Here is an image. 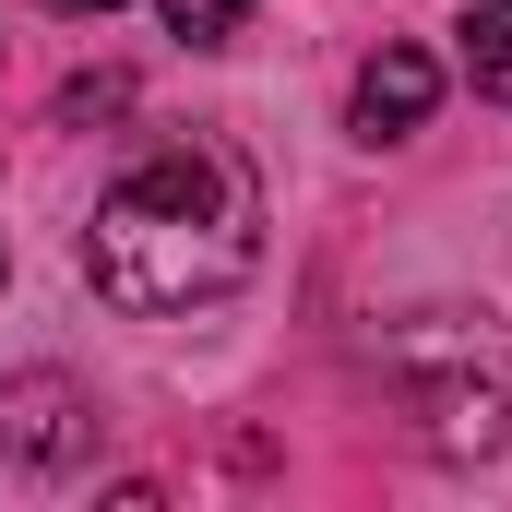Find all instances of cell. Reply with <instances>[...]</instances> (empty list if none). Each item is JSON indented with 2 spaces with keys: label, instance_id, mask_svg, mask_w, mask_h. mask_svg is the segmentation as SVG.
<instances>
[{
  "label": "cell",
  "instance_id": "cell-1",
  "mask_svg": "<svg viewBox=\"0 0 512 512\" xmlns=\"http://www.w3.org/2000/svg\"><path fill=\"white\" fill-rule=\"evenodd\" d=\"M251 262H262V203L215 143L143 155L120 191H96V215H84V286L108 310H131V322L227 298Z\"/></svg>",
  "mask_w": 512,
  "mask_h": 512
},
{
  "label": "cell",
  "instance_id": "cell-2",
  "mask_svg": "<svg viewBox=\"0 0 512 512\" xmlns=\"http://www.w3.org/2000/svg\"><path fill=\"white\" fill-rule=\"evenodd\" d=\"M0 453H12V465H72V453H84V393L60 382V370L0 382Z\"/></svg>",
  "mask_w": 512,
  "mask_h": 512
},
{
  "label": "cell",
  "instance_id": "cell-3",
  "mask_svg": "<svg viewBox=\"0 0 512 512\" xmlns=\"http://www.w3.org/2000/svg\"><path fill=\"white\" fill-rule=\"evenodd\" d=\"M429 108H441V60H429V48H382V60L358 72V131H370V143H382V131H417Z\"/></svg>",
  "mask_w": 512,
  "mask_h": 512
},
{
  "label": "cell",
  "instance_id": "cell-4",
  "mask_svg": "<svg viewBox=\"0 0 512 512\" xmlns=\"http://www.w3.org/2000/svg\"><path fill=\"white\" fill-rule=\"evenodd\" d=\"M465 72H477L489 108H512V0H477L465 12Z\"/></svg>",
  "mask_w": 512,
  "mask_h": 512
},
{
  "label": "cell",
  "instance_id": "cell-5",
  "mask_svg": "<svg viewBox=\"0 0 512 512\" xmlns=\"http://www.w3.org/2000/svg\"><path fill=\"white\" fill-rule=\"evenodd\" d=\"M167 12V36H191V48H227L239 24H251V0H155Z\"/></svg>",
  "mask_w": 512,
  "mask_h": 512
},
{
  "label": "cell",
  "instance_id": "cell-6",
  "mask_svg": "<svg viewBox=\"0 0 512 512\" xmlns=\"http://www.w3.org/2000/svg\"><path fill=\"white\" fill-rule=\"evenodd\" d=\"M120 96H131L120 72H96V84H72V96H60V120H108V108H120Z\"/></svg>",
  "mask_w": 512,
  "mask_h": 512
},
{
  "label": "cell",
  "instance_id": "cell-7",
  "mask_svg": "<svg viewBox=\"0 0 512 512\" xmlns=\"http://www.w3.org/2000/svg\"><path fill=\"white\" fill-rule=\"evenodd\" d=\"M48 12H120V0H48Z\"/></svg>",
  "mask_w": 512,
  "mask_h": 512
},
{
  "label": "cell",
  "instance_id": "cell-8",
  "mask_svg": "<svg viewBox=\"0 0 512 512\" xmlns=\"http://www.w3.org/2000/svg\"><path fill=\"white\" fill-rule=\"evenodd\" d=\"M0 274H12V251H0Z\"/></svg>",
  "mask_w": 512,
  "mask_h": 512
}]
</instances>
